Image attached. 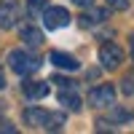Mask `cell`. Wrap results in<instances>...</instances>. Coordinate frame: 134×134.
<instances>
[{
    "instance_id": "cell-4",
    "label": "cell",
    "mask_w": 134,
    "mask_h": 134,
    "mask_svg": "<svg viewBox=\"0 0 134 134\" xmlns=\"http://www.w3.org/2000/svg\"><path fill=\"white\" fill-rule=\"evenodd\" d=\"M19 16H21L19 0H0V27L3 30H14Z\"/></svg>"
},
{
    "instance_id": "cell-11",
    "label": "cell",
    "mask_w": 134,
    "mask_h": 134,
    "mask_svg": "<svg viewBox=\"0 0 134 134\" xmlns=\"http://www.w3.org/2000/svg\"><path fill=\"white\" fill-rule=\"evenodd\" d=\"M59 105L64 110H70V113H78L81 110V97L72 94V91H59Z\"/></svg>"
},
{
    "instance_id": "cell-8",
    "label": "cell",
    "mask_w": 134,
    "mask_h": 134,
    "mask_svg": "<svg viewBox=\"0 0 134 134\" xmlns=\"http://www.w3.org/2000/svg\"><path fill=\"white\" fill-rule=\"evenodd\" d=\"M51 62L59 70H78V59L70 57V54H64V51H51Z\"/></svg>"
},
{
    "instance_id": "cell-7",
    "label": "cell",
    "mask_w": 134,
    "mask_h": 134,
    "mask_svg": "<svg viewBox=\"0 0 134 134\" xmlns=\"http://www.w3.org/2000/svg\"><path fill=\"white\" fill-rule=\"evenodd\" d=\"M21 91H24V97L27 99H46L48 97V83L46 81H24L21 83Z\"/></svg>"
},
{
    "instance_id": "cell-13",
    "label": "cell",
    "mask_w": 134,
    "mask_h": 134,
    "mask_svg": "<svg viewBox=\"0 0 134 134\" xmlns=\"http://www.w3.org/2000/svg\"><path fill=\"white\" fill-rule=\"evenodd\" d=\"M46 0H27V14L32 16V19H38L40 14H43V11H46Z\"/></svg>"
},
{
    "instance_id": "cell-19",
    "label": "cell",
    "mask_w": 134,
    "mask_h": 134,
    "mask_svg": "<svg viewBox=\"0 0 134 134\" xmlns=\"http://www.w3.org/2000/svg\"><path fill=\"white\" fill-rule=\"evenodd\" d=\"M0 88H5V75H3V70H0Z\"/></svg>"
},
{
    "instance_id": "cell-12",
    "label": "cell",
    "mask_w": 134,
    "mask_h": 134,
    "mask_svg": "<svg viewBox=\"0 0 134 134\" xmlns=\"http://www.w3.org/2000/svg\"><path fill=\"white\" fill-rule=\"evenodd\" d=\"M131 118H134V110L110 105V121H115V124H124V121H131Z\"/></svg>"
},
{
    "instance_id": "cell-14",
    "label": "cell",
    "mask_w": 134,
    "mask_h": 134,
    "mask_svg": "<svg viewBox=\"0 0 134 134\" xmlns=\"http://www.w3.org/2000/svg\"><path fill=\"white\" fill-rule=\"evenodd\" d=\"M51 83H59L62 88H72V86H75V81H70V78H62V75H54Z\"/></svg>"
},
{
    "instance_id": "cell-5",
    "label": "cell",
    "mask_w": 134,
    "mask_h": 134,
    "mask_svg": "<svg viewBox=\"0 0 134 134\" xmlns=\"http://www.w3.org/2000/svg\"><path fill=\"white\" fill-rule=\"evenodd\" d=\"M115 102V88L110 83H102V86H94L88 91V107H110Z\"/></svg>"
},
{
    "instance_id": "cell-20",
    "label": "cell",
    "mask_w": 134,
    "mask_h": 134,
    "mask_svg": "<svg viewBox=\"0 0 134 134\" xmlns=\"http://www.w3.org/2000/svg\"><path fill=\"white\" fill-rule=\"evenodd\" d=\"M131 59H134V35H131Z\"/></svg>"
},
{
    "instance_id": "cell-1",
    "label": "cell",
    "mask_w": 134,
    "mask_h": 134,
    "mask_svg": "<svg viewBox=\"0 0 134 134\" xmlns=\"http://www.w3.org/2000/svg\"><path fill=\"white\" fill-rule=\"evenodd\" d=\"M24 124L35 126V129H46V131H57L64 126V115L62 113H48L40 107H27L24 110Z\"/></svg>"
},
{
    "instance_id": "cell-3",
    "label": "cell",
    "mask_w": 134,
    "mask_h": 134,
    "mask_svg": "<svg viewBox=\"0 0 134 134\" xmlns=\"http://www.w3.org/2000/svg\"><path fill=\"white\" fill-rule=\"evenodd\" d=\"M40 19H43V24H46V30H62V27L70 24L72 16L67 14V8H62V5H46Z\"/></svg>"
},
{
    "instance_id": "cell-6",
    "label": "cell",
    "mask_w": 134,
    "mask_h": 134,
    "mask_svg": "<svg viewBox=\"0 0 134 134\" xmlns=\"http://www.w3.org/2000/svg\"><path fill=\"white\" fill-rule=\"evenodd\" d=\"M99 62H102L105 70H115V67L124 62V51H121V46H115V43H105V46L99 48Z\"/></svg>"
},
{
    "instance_id": "cell-15",
    "label": "cell",
    "mask_w": 134,
    "mask_h": 134,
    "mask_svg": "<svg viewBox=\"0 0 134 134\" xmlns=\"http://www.w3.org/2000/svg\"><path fill=\"white\" fill-rule=\"evenodd\" d=\"M107 5L115 8V11H126L129 8V0H107Z\"/></svg>"
},
{
    "instance_id": "cell-9",
    "label": "cell",
    "mask_w": 134,
    "mask_h": 134,
    "mask_svg": "<svg viewBox=\"0 0 134 134\" xmlns=\"http://www.w3.org/2000/svg\"><path fill=\"white\" fill-rule=\"evenodd\" d=\"M105 19H107L105 8H91V5H88V11L81 16V24L83 27H94V24H99V21H105Z\"/></svg>"
},
{
    "instance_id": "cell-17",
    "label": "cell",
    "mask_w": 134,
    "mask_h": 134,
    "mask_svg": "<svg viewBox=\"0 0 134 134\" xmlns=\"http://www.w3.org/2000/svg\"><path fill=\"white\" fill-rule=\"evenodd\" d=\"M0 131H8V134H14V131H16V126H14V124H0Z\"/></svg>"
},
{
    "instance_id": "cell-18",
    "label": "cell",
    "mask_w": 134,
    "mask_h": 134,
    "mask_svg": "<svg viewBox=\"0 0 134 134\" xmlns=\"http://www.w3.org/2000/svg\"><path fill=\"white\" fill-rule=\"evenodd\" d=\"M75 5H81V8H88V5H94V0H72Z\"/></svg>"
},
{
    "instance_id": "cell-16",
    "label": "cell",
    "mask_w": 134,
    "mask_h": 134,
    "mask_svg": "<svg viewBox=\"0 0 134 134\" xmlns=\"http://www.w3.org/2000/svg\"><path fill=\"white\" fill-rule=\"evenodd\" d=\"M131 91H134V81L126 78V81H124V94H131Z\"/></svg>"
},
{
    "instance_id": "cell-2",
    "label": "cell",
    "mask_w": 134,
    "mask_h": 134,
    "mask_svg": "<svg viewBox=\"0 0 134 134\" xmlns=\"http://www.w3.org/2000/svg\"><path fill=\"white\" fill-rule=\"evenodd\" d=\"M8 67H11L16 75L27 78V75H32V72H38V70H40V59L35 57V54H30V51L16 48V51H11V54H8Z\"/></svg>"
},
{
    "instance_id": "cell-10",
    "label": "cell",
    "mask_w": 134,
    "mask_h": 134,
    "mask_svg": "<svg viewBox=\"0 0 134 134\" xmlns=\"http://www.w3.org/2000/svg\"><path fill=\"white\" fill-rule=\"evenodd\" d=\"M21 40H24V46L38 48V46H43V32L38 27H21Z\"/></svg>"
}]
</instances>
